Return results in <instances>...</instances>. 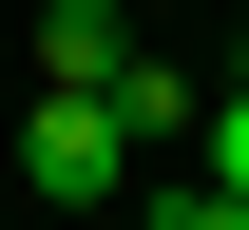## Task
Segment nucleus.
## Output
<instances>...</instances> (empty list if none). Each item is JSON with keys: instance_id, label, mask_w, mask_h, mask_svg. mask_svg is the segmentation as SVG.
Masks as SVG:
<instances>
[{"instance_id": "1", "label": "nucleus", "mask_w": 249, "mask_h": 230, "mask_svg": "<svg viewBox=\"0 0 249 230\" xmlns=\"http://www.w3.org/2000/svg\"><path fill=\"white\" fill-rule=\"evenodd\" d=\"M134 173H154V154L115 134V96H38V115H19V192H58V211H115Z\"/></svg>"}, {"instance_id": "2", "label": "nucleus", "mask_w": 249, "mask_h": 230, "mask_svg": "<svg viewBox=\"0 0 249 230\" xmlns=\"http://www.w3.org/2000/svg\"><path fill=\"white\" fill-rule=\"evenodd\" d=\"M134 58V0H38V96H115Z\"/></svg>"}, {"instance_id": "3", "label": "nucleus", "mask_w": 249, "mask_h": 230, "mask_svg": "<svg viewBox=\"0 0 249 230\" xmlns=\"http://www.w3.org/2000/svg\"><path fill=\"white\" fill-rule=\"evenodd\" d=\"M115 134H134V154H173V134H192V77L154 58V38H134V58H115Z\"/></svg>"}, {"instance_id": "4", "label": "nucleus", "mask_w": 249, "mask_h": 230, "mask_svg": "<svg viewBox=\"0 0 249 230\" xmlns=\"http://www.w3.org/2000/svg\"><path fill=\"white\" fill-rule=\"evenodd\" d=\"M211 192H249V77H211Z\"/></svg>"}, {"instance_id": "5", "label": "nucleus", "mask_w": 249, "mask_h": 230, "mask_svg": "<svg viewBox=\"0 0 249 230\" xmlns=\"http://www.w3.org/2000/svg\"><path fill=\"white\" fill-rule=\"evenodd\" d=\"M154 230H249V192H154Z\"/></svg>"}, {"instance_id": "6", "label": "nucleus", "mask_w": 249, "mask_h": 230, "mask_svg": "<svg viewBox=\"0 0 249 230\" xmlns=\"http://www.w3.org/2000/svg\"><path fill=\"white\" fill-rule=\"evenodd\" d=\"M230 77H249V38H230Z\"/></svg>"}, {"instance_id": "7", "label": "nucleus", "mask_w": 249, "mask_h": 230, "mask_svg": "<svg viewBox=\"0 0 249 230\" xmlns=\"http://www.w3.org/2000/svg\"><path fill=\"white\" fill-rule=\"evenodd\" d=\"M134 19H154V0H134Z\"/></svg>"}]
</instances>
